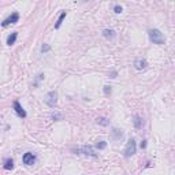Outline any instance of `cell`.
Returning <instances> with one entry per match:
<instances>
[{"instance_id": "cell-1", "label": "cell", "mask_w": 175, "mask_h": 175, "mask_svg": "<svg viewBox=\"0 0 175 175\" xmlns=\"http://www.w3.org/2000/svg\"><path fill=\"white\" fill-rule=\"evenodd\" d=\"M148 34H149V40L153 44L161 45V44L166 43V37L163 36V33L160 32L159 29H151V30L148 32Z\"/></svg>"}, {"instance_id": "cell-20", "label": "cell", "mask_w": 175, "mask_h": 175, "mask_svg": "<svg viewBox=\"0 0 175 175\" xmlns=\"http://www.w3.org/2000/svg\"><path fill=\"white\" fill-rule=\"evenodd\" d=\"M147 147V141H142V142H141V148H145Z\"/></svg>"}, {"instance_id": "cell-8", "label": "cell", "mask_w": 175, "mask_h": 175, "mask_svg": "<svg viewBox=\"0 0 175 175\" xmlns=\"http://www.w3.org/2000/svg\"><path fill=\"white\" fill-rule=\"evenodd\" d=\"M134 67L137 70H145L148 67V62L145 59H137L134 62Z\"/></svg>"}, {"instance_id": "cell-19", "label": "cell", "mask_w": 175, "mask_h": 175, "mask_svg": "<svg viewBox=\"0 0 175 175\" xmlns=\"http://www.w3.org/2000/svg\"><path fill=\"white\" fill-rule=\"evenodd\" d=\"M51 48H49V45H43V48H41V51L43 52H47V51H49Z\"/></svg>"}, {"instance_id": "cell-5", "label": "cell", "mask_w": 175, "mask_h": 175, "mask_svg": "<svg viewBox=\"0 0 175 175\" xmlns=\"http://www.w3.org/2000/svg\"><path fill=\"white\" fill-rule=\"evenodd\" d=\"M22 160H23V164H26V166H32V164L36 163V156L33 155L32 152H26L23 155V157H22Z\"/></svg>"}, {"instance_id": "cell-12", "label": "cell", "mask_w": 175, "mask_h": 175, "mask_svg": "<svg viewBox=\"0 0 175 175\" xmlns=\"http://www.w3.org/2000/svg\"><path fill=\"white\" fill-rule=\"evenodd\" d=\"M16 37H18V33H16V32L11 33V34L8 36V38H7V44H8V45H12V44H15Z\"/></svg>"}, {"instance_id": "cell-16", "label": "cell", "mask_w": 175, "mask_h": 175, "mask_svg": "<svg viewBox=\"0 0 175 175\" xmlns=\"http://www.w3.org/2000/svg\"><path fill=\"white\" fill-rule=\"evenodd\" d=\"M97 123L103 124V126H107L108 122H107V119H105V118H99V119H97Z\"/></svg>"}, {"instance_id": "cell-7", "label": "cell", "mask_w": 175, "mask_h": 175, "mask_svg": "<svg viewBox=\"0 0 175 175\" xmlns=\"http://www.w3.org/2000/svg\"><path fill=\"white\" fill-rule=\"evenodd\" d=\"M75 152H78V153H84V155H86V156H93V157L97 156L95 152H93L92 147H82V148H80V149H77Z\"/></svg>"}, {"instance_id": "cell-22", "label": "cell", "mask_w": 175, "mask_h": 175, "mask_svg": "<svg viewBox=\"0 0 175 175\" xmlns=\"http://www.w3.org/2000/svg\"><path fill=\"white\" fill-rule=\"evenodd\" d=\"M84 1H89V0H84Z\"/></svg>"}, {"instance_id": "cell-15", "label": "cell", "mask_w": 175, "mask_h": 175, "mask_svg": "<svg viewBox=\"0 0 175 175\" xmlns=\"http://www.w3.org/2000/svg\"><path fill=\"white\" fill-rule=\"evenodd\" d=\"M105 147H107V142H105V141H100V142L96 144V148H97V149H104Z\"/></svg>"}, {"instance_id": "cell-9", "label": "cell", "mask_w": 175, "mask_h": 175, "mask_svg": "<svg viewBox=\"0 0 175 175\" xmlns=\"http://www.w3.org/2000/svg\"><path fill=\"white\" fill-rule=\"evenodd\" d=\"M103 36L107 38V40H114L115 38V32L112 30V29H105V30H103Z\"/></svg>"}, {"instance_id": "cell-17", "label": "cell", "mask_w": 175, "mask_h": 175, "mask_svg": "<svg viewBox=\"0 0 175 175\" xmlns=\"http://www.w3.org/2000/svg\"><path fill=\"white\" fill-rule=\"evenodd\" d=\"M114 11H115L116 14H120V12L123 11V8H122V6H115V7H114Z\"/></svg>"}, {"instance_id": "cell-11", "label": "cell", "mask_w": 175, "mask_h": 175, "mask_svg": "<svg viewBox=\"0 0 175 175\" xmlns=\"http://www.w3.org/2000/svg\"><path fill=\"white\" fill-rule=\"evenodd\" d=\"M66 15H67V12H66V11H63L62 14H60L59 19H58V22L55 23V29H59L60 26H62V23H63V21H64V18H66Z\"/></svg>"}, {"instance_id": "cell-3", "label": "cell", "mask_w": 175, "mask_h": 175, "mask_svg": "<svg viewBox=\"0 0 175 175\" xmlns=\"http://www.w3.org/2000/svg\"><path fill=\"white\" fill-rule=\"evenodd\" d=\"M18 19H19V14H18V12H14V14H11L8 18H6V19L1 22V26H3V28H7L8 25L16 23V22H18Z\"/></svg>"}, {"instance_id": "cell-2", "label": "cell", "mask_w": 175, "mask_h": 175, "mask_svg": "<svg viewBox=\"0 0 175 175\" xmlns=\"http://www.w3.org/2000/svg\"><path fill=\"white\" fill-rule=\"evenodd\" d=\"M137 151V145H135V141L133 138H130L127 141V145L124 148V157H131V156L135 153Z\"/></svg>"}, {"instance_id": "cell-14", "label": "cell", "mask_w": 175, "mask_h": 175, "mask_svg": "<svg viewBox=\"0 0 175 175\" xmlns=\"http://www.w3.org/2000/svg\"><path fill=\"white\" fill-rule=\"evenodd\" d=\"M122 135H123V133H122V130H118V129H114V131H112V137L115 139H119L122 138Z\"/></svg>"}, {"instance_id": "cell-6", "label": "cell", "mask_w": 175, "mask_h": 175, "mask_svg": "<svg viewBox=\"0 0 175 175\" xmlns=\"http://www.w3.org/2000/svg\"><path fill=\"white\" fill-rule=\"evenodd\" d=\"M14 110H15L16 115L19 116V118H26V111L22 108V105L18 101H14Z\"/></svg>"}, {"instance_id": "cell-4", "label": "cell", "mask_w": 175, "mask_h": 175, "mask_svg": "<svg viewBox=\"0 0 175 175\" xmlns=\"http://www.w3.org/2000/svg\"><path fill=\"white\" fill-rule=\"evenodd\" d=\"M56 101H58V93L56 92H49L47 95V99H45V103L49 105V107H55L56 105Z\"/></svg>"}, {"instance_id": "cell-21", "label": "cell", "mask_w": 175, "mask_h": 175, "mask_svg": "<svg viewBox=\"0 0 175 175\" xmlns=\"http://www.w3.org/2000/svg\"><path fill=\"white\" fill-rule=\"evenodd\" d=\"M115 77H116V71H112L111 73V78H115Z\"/></svg>"}, {"instance_id": "cell-18", "label": "cell", "mask_w": 175, "mask_h": 175, "mask_svg": "<svg viewBox=\"0 0 175 175\" xmlns=\"http://www.w3.org/2000/svg\"><path fill=\"white\" fill-rule=\"evenodd\" d=\"M104 93H105V95H111V86H104Z\"/></svg>"}, {"instance_id": "cell-13", "label": "cell", "mask_w": 175, "mask_h": 175, "mask_svg": "<svg viewBox=\"0 0 175 175\" xmlns=\"http://www.w3.org/2000/svg\"><path fill=\"white\" fill-rule=\"evenodd\" d=\"M4 168H6V170H12V168H14V161H12V159H7L4 161Z\"/></svg>"}, {"instance_id": "cell-10", "label": "cell", "mask_w": 175, "mask_h": 175, "mask_svg": "<svg viewBox=\"0 0 175 175\" xmlns=\"http://www.w3.org/2000/svg\"><path fill=\"white\" fill-rule=\"evenodd\" d=\"M134 126H135L137 129H142V126H144V119L141 118V116H138V115L134 116Z\"/></svg>"}]
</instances>
